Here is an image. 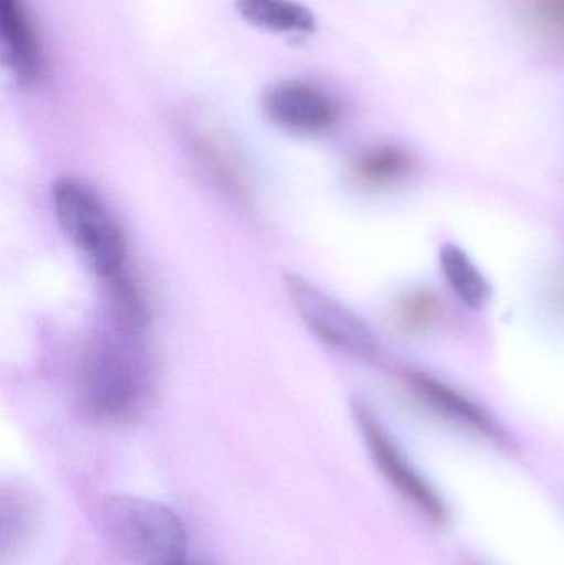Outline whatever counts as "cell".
Instances as JSON below:
<instances>
[{
	"label": "cell",
	"instance_id": "1",
	"mask_svg": "<svg viewBox=\"0 0 564 565\" xmlns=\"http://www.w3.org/2000/svg\"><path fill=\"white\" fill-rule=\"evenodd\" d=\"M146 329L106 316L89 338L76 375L79 411L102 424H123L145 411L151 398L152 364Z\"/></svg>",
	"mask_w": 564,
	"mask_h": 565
},
{
	"label": "cell",
	"instance_id": "2",
	"mask_svg": "<svg viewBox=\"0 0 564 565\" xmlns=\"http://www.w3.org/2000/svg\"><path fill=\"white\" fill-rule=\"evenodd\" d=\"M50 198L60 228L96 277L106 281L128 270L125 232L92 184L62 175L53 182Z\"/></svg>",
	"mask_w": 564,
	"mask_h": 565
},
{
	"label": "cell",
	"instance_id": "3",
	"mask_svg": "<svg viewBox=\"0 0 564 565\" xmlns=\"http://www.w3.org/2000/svg\"><path fill=\"white\" fill-rule=\"evenodd\" d=\"M103 526L116 553L135 565L185 559L188 533L174 511L138 497H115L103 508Z\"/></svg>",
	"mask_w": 564,
	"mask_h": 565
},
{
	"label": "cell",
	"instance_id": "4",
	"mask_svg": "<svg viewBox=\"0 0 564 565\" xmlns=\"http://www.w3.org/2000/svg\"><path fill=\"white\" fill-rule=\"evenodd\" d=\"M284 286L298 318L318 341L360 361L373 362L380 358L376 332L353 309L304 275H285Z\"/></svg>",
	"mask_w": 564,
	"mask_h": 565
},
{
	"label": "cell",
	"instance_id": "5",
	"mask_svg": "<svg viewBox=\"0 0 564 565\" xmlns=\"http://www.w3.org/2000/svg\"><path fill=\"white\" fill-rule=\"evenodd\" d=\"M353 417L363 435L368 451L377 470L393 484L394 490L409 503L421 516L434 524L447 521L446 504L440 500L434 488L421 477L419 471L411 465L406 455L397 447L386 428L381 424L373 411L363 402H353Z\"/></svg>",
	"mask_w": 564,
	"mask_h": 565
},
{
	"label": "cell",
	"instance_id": "6",
	"mask_svg": "<svg viewBox=\"0 0 564 565\" xmlns=\"http://www.w3.org/2000/svg\"><path fill=\"white\" fill-rule=\"evenodd\" d=\"M264 111L277 128L298 136H321L341 121V105L317 83L285 79L267 89Z\"/></svg>",
	"mask_w": 564,
	"mask_h": 565
},
{
	"label": "cell",
	"instance_id": "7",
	"mask_svg": "<svg viewBox=\"0 0 564 565\" xmlns=\"http://www.w3.org/2000/svg\"><path fill=\"white\" fill-rule=\"evenodd\" d=\"M403 381L407 392L430 414L482 437L502 440L503 431L496 420L462 392L421 371L403 372Z\"/></svg>",
	"mask_w": 564,
	"mask_h": 565
},
{
	"label": "cell",
	"instance_id": "8",
	"mask_svg": "<svg viewBox=\"0 0 564 565\" xmlns=\"http://www.w3.org/2000/svg\"><path fill=\"white\" fill-rule=\"evenodd\" d=\"M3 56L17 82L32 86L45 68L42 45L25 0H0Z\"/></svg>",
	"mask_w": 564,
	"mask_h": 565
},
{
	"label": "cell",
	"instance_id": "9",
	"mask_svg": "<svg viewBox=\"0 0 564 565\" xmlns=\"http://www.w3.org/2000/svg\"><path fill=\"white\" fill-rule=\"evenodd\" d=\"M409 151L394 145H377L361 151L350 162L348 175L361 189L376 191L404 181L413 172Z\"/></svg>",
	"mask_w": 564,
	"mask_h": 565
},
{
	"label": "cell",
	"instance_id": "10",
	"mask_svg": "<svg viewBox=\"0 0 564 565\" xmlns=\"http://www.w3.org/2000/svg\"><path fill=\"white\" fill-rule=\"evenodd\" d=\"M439 267L444 280L462 305L470 309L486 308L492 296V285L464 248L456 244L443 245Z\"/></svg>",
	"mask_w": 564,
	"mask_h": 565
},
{
	"label": "cell",
	"instance_id": "11",
	"mask_svg": "<svg viewBox=\"0 0 564 565\" xmlns=\"http://www.w3.org/2000/svg\"><path fill=\"white\" fill-rule=\"evenodd\" d=\"M195 151L201 156L211 172L217 175L225 189L238 199H245L247 195V175H245V166L242 162L238 149L234 142L215 129H204L195 131L192 136Z\"/></svg>",
	"mask_w": 564,
	"mask_h": 565
},
{
	"label": "cell",
	"instance_id": "12",
	"mask_svg": "<svg viewBox=\"0 0 564 565\" xmlns=\"http://www.w3.org/2000/svg\"><path fill=\"white\" fill-rule=\"evenodd\" d=\"M235 9L245 22L268 32L310 33L317 25L313 13L295 0H237Z\"/></svg>",
	"mask_w": 564,
	"mask_h": 565
},
{
	"label": "cell",
	"instance_id": "13",
	"mask_svg": "<svg viewBox=\"0 0 564 565\" xmlns=\"http://www.w3.org/2000/svg\"><path fill=\"white\" fill-rule=\"evenodd\" d=\"M391 316L403 331L424 332L443 319V306L433 292H407L394 302Z\"/></svg>",
	"mask_w": 564,
	"mask_h": 565
},
{
	"label": "cell",
	"instance_id": "14",
	"mask_svg": "<svg viewBox=\"0 0 564 565\" xmlns=\"http://www.w3.org/2000/svg\"><path fill=\"white\" fill-rule=\"evenodd\" d=\"M513 6L540 39L564 49V0H513Z\"/></svg>",
	"mask_w": 564,
	"mask_h": 565
},
{
	"label": "cell",
	"instance_id": "15",
	"mask_svg": "<svg viewBox=\"0 0 564 565\" xmlns=\"http://www.w3.org/2000/svg\"><path fill=\"white\" fill-rule=\"evenodd\" d=\"M26 494L13 491V494H2V550L9 554L10 547L13 551L19 547L22 540H25L32 521V507Z\"/></svg>",
	"mask_w": 564,
	"mask_h": 565
},
{
	"label": "cell",
	"instance_id": "16",
	"mask_svg": "<svg viewBox=\"0 0 564 565\" xmlns=\"http://www.w3.org/2000/svg\"><path fill=\"white\" fill-rule=\"evenodd\" d=\"M169 565H202V564L192 563V561H188V559H182V561H179V563L169 564Z\"/></svg>",
	"mask_w": 564,
	"mask_h": 565
}]
</instances>
